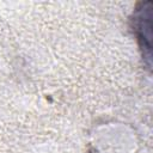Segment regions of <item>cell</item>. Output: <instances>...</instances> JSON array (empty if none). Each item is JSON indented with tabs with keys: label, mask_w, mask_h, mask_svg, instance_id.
<instances>
[{
	"label": "cell",
	"mask_w": 153,
	"mask_h": 153,
	"mask_svg": "<svg viewBox=\"0 0 153 153\" xmlns=\"http://www.w3.org/2000/svg\"><path fill=\"white\" fill-rule=\"evenodd\" d=\"M134 31L136 32L143 56H151V2H142L134 14Z\"/></svg>",
	"instance_id": "obj_1"
}]
</instances>
